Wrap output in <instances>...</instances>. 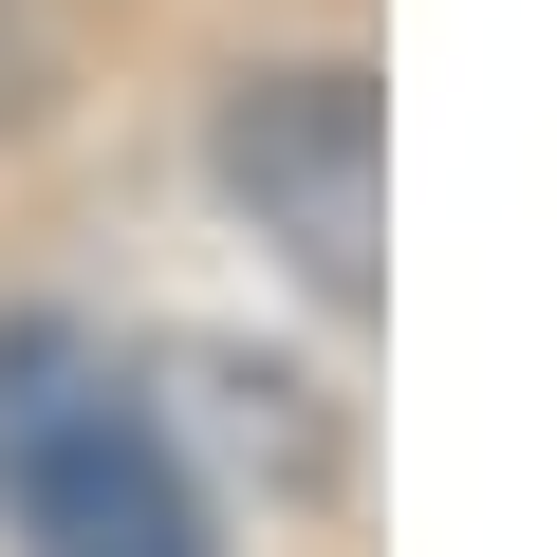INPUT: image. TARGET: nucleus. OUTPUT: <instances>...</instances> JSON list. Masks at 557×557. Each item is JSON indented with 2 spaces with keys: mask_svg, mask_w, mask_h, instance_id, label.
Instances as JSON below:
<instances>
[{
  "mask_svg": "<svg viewBox=\"0 0 557 557\" xmlns=\"http://www.w3.org/2000/svg\"><path fill=\"white\" fill-rule=\"evenodd\" d=\"M0 520H20V557H223L168 391L75 317L0 335Z\"/></svg>",
  "mask_w": 557,
  "mask_h": 557,
  "instance_id": "f257e3e1",
  "label": "nucleus"
},
{
  "mask_svg": "<svg viewBox=\"0 0 557 557\" xmlns=\"http://www.w3.org/2000/svg\"><path fill=\"white\" fill-rule=\"evenodd\" d=\"M223 205L298 260V298L372 317V242H391V112L354 57H298V75H242L223 94Z\"/></svg>",
  "mask_w": 557,
  "mask_h": 557,
  "instance_id": "f03ea898",
  "label": "nucleus"
}]
</instances>
